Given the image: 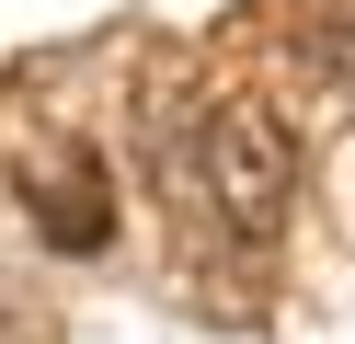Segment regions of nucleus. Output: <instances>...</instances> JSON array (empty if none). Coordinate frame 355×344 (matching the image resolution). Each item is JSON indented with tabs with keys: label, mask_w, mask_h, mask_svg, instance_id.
<instances>
[{
	"label": "nucleus",
	"mask_w": 355,
	"mask_h": 344,
	"mask_svg": "<svg viewBox=\"0 0 355 344\" xmlns=\"http://www.w3.org/2000/svg\"><path fill=\"white\" fill-rule=\"evenodd\" d=\"M195 206L252 252L286 229V206H298V138L275 126V104H252V92L207 104V126H195Z\"/></svg>",
	"instance_id": "nucleus-1"
},
{
	"label": "nucleus",
	"mask_w": 355,
	"mask_h": 344,
	"mask_svg": "<svg viewBox=\"0 0 355 344\" xmlns=\"http://www.w3.org/2000/svg\"><path fill=\"white\" fill-rule=\"evenodd\" d=\"M35 229H46V252H103L115 241V206H103L92 172H58L46 195H35Z\"/></svg>",
	"instance_id": "nucleus-2"
},
{
	"label": "nucleus",
	"mask_w": 355,
	"mask_h": 344,
	"mask_svg": "<svg viewBox=\"0 0 355 344\" xmlns=\"http://www.w3.org/2000/svg\"><path fill=\"white\" fill-rule=\"evenodd\" d=\"M286 46H298V69H321L332 92H355V0H298V12H286Z\"/></svg>",
	"instance_id": "nucleus-3"
},
{
	"label": "nucleus",
	"mask_w": 355,
	"mask_h": 344,
	"mask_svg": "<svg viewBox=\"0 0 355 344\" xmlns=\"http://www.w3.org/2000/svg\"><path fill=\"white\" fill-rule=\"evenodd\" d=\"M0 344H12V333H0Z\"/></svg>",
	"instance_id": "nucleus-4"
}]
</instances>
